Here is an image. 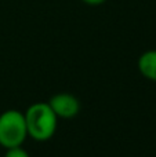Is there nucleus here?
<instances>
[{"mask_svg":"<svg viewBox=\"0 0 156 157\" xmlns=\"http://www.w3.org/2000/svg\"><path fill=\"white\" fill-rule=\"evenodd\" d=\"M4 157H29V153L22 146H15V147H10V149L6 150Z\"/></svg>","mask_w":156,"mask_h":157,"instance_id":"nucleus-5","label":"nucleus"},{"mask_svg":"<svg viewBox=\"0 0 156 157\" xmlns=\"http://www.w3.org/2000/svg\"><path fill=\"white\" fill-rule=\"evenodd\" d=\"M28 138L25 114L15 109L0 114V146L4 149L22 146Z\"/></svg>","mask_w":156,"mask_h":157,"instance_id":"nucleus-2","label":"nucleus"},{"mask_svg":"<svg viewBox=\"0 0 156 157\" xmlns=\"http://www.w3.org/2000/svg\"><path fill=\"white\" fill-rule=\"evenodd\" d=\"M50 108L58 119H73L80 112V101L69 92H60L49 101Z\"/></svg>","mask_w":156,"mask_h":157,"instance_id":"nucleus-3","label":"nucleus"},{"mask_svg":"<svg viewBox=\"0 0 156 157\" xmlns=\"http://www.w3.org/2000/svg\"><path fill=\"white\" fill-rule=\"evenodd\" d=\"M82 2L88 6H101V4H104L107 0H82Z\"/></svg>","mask_w":156,"mask_h":157,"instance_id":"nucleus-6","label":"nucleus"},{"mask_svg":"<svg viewBox=\"0 0 156 157\" xmlns=\"http://www.w3.org/2000/svg\"><path fill=\"white\" fill-rule=\"evenodd\" d=\"M138 71L148 80L156 81V50L145 51L138 59Z\"/></svg>","mask_w":156,"mask_h":157,"instance_id":"nucleus-4","label":"nucleus"},{"mask_svg":"<svg viewBox=\"0 0 156 157\" xmlns=\"http://www.w3.org/2000/svg\"><path fill=\"white\" fill-rule=\"evenodd\" d=\"M28 136L37 142H46L57 131L58 117L50 108L49 102L32 103L25 112Z\"/></svg>","mask_w":156,"mask_h":157,"instance_id":"nucleus-1","label":"nucleus"}]
</instances>
